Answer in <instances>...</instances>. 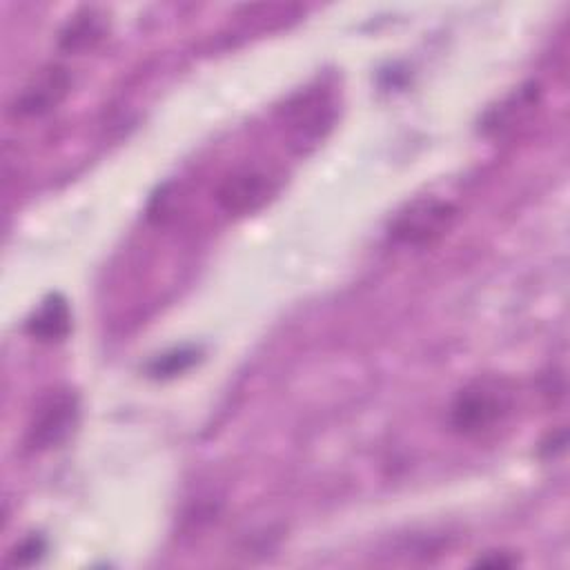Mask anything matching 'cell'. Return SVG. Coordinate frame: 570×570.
<instances>
[{
	"label": "cell",
	"mask_w": 570,
	"mask_h": 570,
	"mask_svg": "<svg viewBox=\"0 0 570 570\" xmlns=\"http://www.w3.org/2000/svg\"><path fill=\"white\" fill-rule=\"evenodd\" d=\"M514 390L508 379L479 376L452 401L450 425L456 434L479 436L494 430L512 412Z\"/></svg>",
	"instance_id": "1"
},
{
	"label": "cell",
	"mask_w": 570,
	"mask_h": 570,
	"mask_svg": "<svg viewBox=\"0 0 570 570\" xmlns=\"http://www.w3.org/2000/svg\"><path fill=\"white\" fill-rule=\"evenodd\" d=\"M454 203L436 196H419L410 200L390 223V238L407 247H425L443 238L456 223Z\"/></svg>",
	"instance_id": "2"
},
{
	"label": "cell",
	"mask_w": 570,
	"mask_h": 570,
	"mask_svg": "<svg viewBox=\"0 0 570 570\" xmlns=\"http://www.w3.org/2000/svg\"><path fill=\"white\" fill-rule=\"evenodd\" d=\"M336 102L325 89H307L294 96L283 111V127L296 154L314 149L334 127Z\"/></svg>",
	"instance_id": "3"
},
{
	"label": "cell",
	"mask_w": 570,
	"mask_h": 570,
	"mask_svg": "<svg viewBox=\"0 0 570 570\" xmlns=\"http://www.w3.org/2000/svg\"><path fill=\"white\" fill-rule=\"evenodd\" d=\"M80 414V401L78 394L69 387H58L51 390L33 410L27 434H24V445L29 452H47L58 445H62Z\"/></svg>",
	"instance_id": "4"
},
{
	"label": "cell",
	"mask_w": 570,
	"mask_h": 570,
	"mask_svg": "<svg viewBox=\"0 0 570 570\" xmlns=\"http://www.w3.org/2000/svg\"><path fill=\"white\" fill-rule=\"evenodd\" d=\"M276 189V178L265 169L240 167L223 178L216 189V203L229 216H249L265 207Z\"/></svg>",
	"instance_id": "5"
},
{
	"label": "cell",
	"mask_w": 570,
	"mask_h": 570,
	"mask_svg": "<svg viewBox=\"0 0 570 570\" xmlns=\"http://www.w3.org/2000/svg\"><path fill=\"white\" fill-rule=\"evenodd\" d=\"M71 89V76L65 67L49 65L40 69L16 96L11 111L22 118L45 116L56 109Z\"/></svg>",
	"instance_id": "6"
},
{
	"label": "cell",
	"mask_w": 570,
	"mask_h": 570,
	"mask_svg": "<svg viewBox=\"0 0 570 570\" xmlns=\"http://www.w3.org/2000/svg\"><path fill=\"white\" fill-rule=\"evenodd\" d=\"M24 330L40 343L65 341L71 332V309L67 298L60 292L47 294L27 318Z\"/></svg>",
	"instance_id": "7"
},
{
	"label": "cell",
	"mask_w": 570,
	"mask_h": 570,
	"mask_svg": "<svg viewBox=\"0 0 570 570\" xmlns=\"http://www.w3.org/2000/svg\"><path fill=\"white\" fill-rule=\"evenodd\" d=\"M105 16L96 9L78 11L60 33V47L67 51H80L94 47L105 36Z\"/></svg>",
	"instance_id": "8"
},
{
	"label": "cell",
	"mask_w": 570,
	"mask_h": 570,
	"mask_svg": "<svg viewBox=\"0 0 570 570\" xmlns=\"http://www.w3.org/2000/svg\"><path fill=\"white\" fill-rule=\"evenodd\" d=\"M200 358V350L194 345H183V347H174L165 354H158L149 365H147V374L151 379H174L183 372H187L191 365H196Z\"/></svg>",
	"instance_id": "9"
},
{
	"label": "cell",
	"mask_w": 570,
	"mask_h": 570,
	"mask_svg": "<svg viewBox=\"0 0 570 570\" xmlns=\"http://www.w3.org/2000/svg\"><path fill=\"white\" fill-rule=\"evenodd\" d=\"M45 550H47L45 539L38 537V534H31V537L22 539V541L16 546V550L11 552V563H16V566L36 563V561L45 554Z\"/></svg>",
	"instance_id": "10"
},
{
	"label": "cell",
	"mask_w": 570,
	"mask_h": 570,
	"mask_svg": "<svg viewBox=\"0 0 570 570\" xmlns=\"http://www.w3.org/2000/svg\"><path fill=\"white\" fill-rule=\"evenodd\" d=\"M476 566H483V568H510V566H514V559H508L501 552V554H492V557H481L476 561Z\"/></svg>",
	"instance_id": "11"
}]
</instances>
